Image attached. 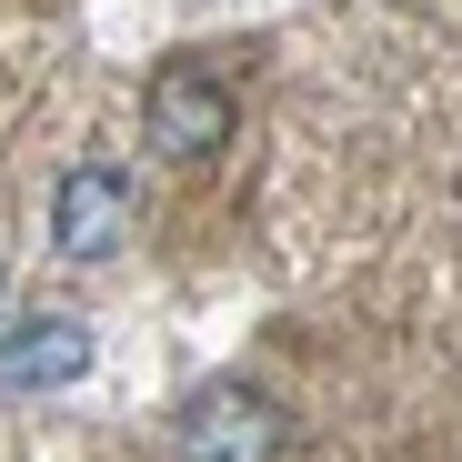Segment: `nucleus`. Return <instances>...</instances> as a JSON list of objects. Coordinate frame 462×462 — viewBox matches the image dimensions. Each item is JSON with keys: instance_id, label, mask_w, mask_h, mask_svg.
Here are the masks:
<instances>
[{"instance_id": "f257e3e1", "label": "nucleus", "mask_w": 462, "mask_h": 462, "mask_svg": "<svg viewBox=\"0 0 462 462\" xmlns=\"http://www.w3.org/2000/svg\"><path fill=\"white\" fill-rule=\"evenodd\" d=\"M282 452V402L252 382H201L181 402V462H272Z\"/></svg>"}, {"instance_id": "39448f33", "label": "nucleus", "mask_w": 462, "mask_h": 462, "mask_svg": "<svg viewBox=\"0 0 462 462\" xmlns=\"http://www.w3.org/2000/svg\"><path fill=\"white\" fill-rule=\"evenodd\" d=\"M0 282H11V262H0Z\"/></svg>"}, {"instance_id": "7ed1b4c3", "label": "nucleus", "mask_w": 462, "mask_h": 462, "mask_svg": "<svg viewBox=\"0 0 462 462\" xmlns=\"http://www.w3.org/2000/svg\"><path fill=\"white\" fill-rule=\"evenodd\" d=\"M91 372V322L81 312H21L0 342V382L11 393H60V382Z\"/></svg>"}, {"instance_id": "f03ea898", "label": "nucleus", "mask_w": 462, "mask_h": 462, "mask_svg": "<svg viewBox=\"0 0 462 462\" xmlns=\"http://www.w3.org/2000/svg\"><path fill=\"white\" fill-rule=\"evenodd\" d=\"M121 231H131V191H121V171L81 162V171L60 181V201H51V242H60V262H111Z\"/></svg>"}, {"instance_id": "20e7f679", "label": "nucleus", "mask_w": 462, "mask_h": 462, "mask_svg": "<svg viewBox=\"0 0 462 462\" xmlns=\"http://www.w3.org/2000/svg\"><path fill=\"white\" fill-rule=\"evenodd\" d=\"M231 141V91L201 81V70H171L162 91H151V151L162 162H211Z\"/></svg>"}]
</instances>
